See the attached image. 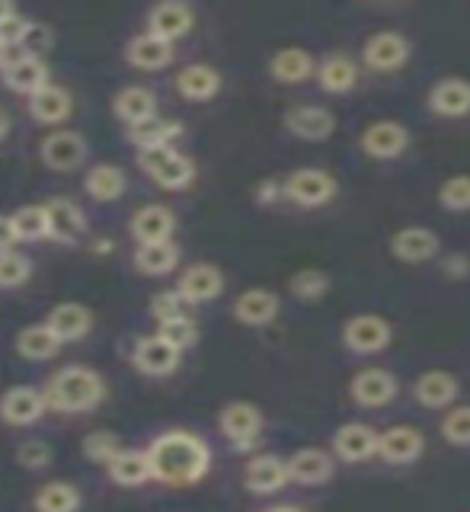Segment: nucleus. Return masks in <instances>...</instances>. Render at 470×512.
<instances>
[{"instance_id":"4be33fe9","label":"nucleus","mask_w":470,"mask_h":512,"mask_svg":"<svg viewBox=\"0 0 470 512\" xmlns=\"http://www.w3.org/2000/svg\"><path fill=\"white\" fill-rule=\"evenodd\" d=\"M173 42L167 39H160L154 36V32H138V36L128 39L125 45V58L132 68H141V71H160V68H167V64L173 61Z\"/></svg>"},{"instance_id":"ea45409f","label":"nucleus","mask_w":470,"mask_h":512,"mask_svg":"<svg viewBox=\"0 0 470 512\" xmlns=\"http://www.w3.org/2000/svg\"><path fill=\"white\" fill-rule=\"evenodd\" d=\"M16 244H36V240L48 237V215L45 205H23L10 215Z\"/></svg>"},{"instance_id":"393cba45","label":"nucleus","mask_w":470,"mask_h":512,"mask_svg":"<svg viewBox=\"0 0 470 512\" xmlns=\"http://www.w3.org/2000/svg\"><path fill=\"white\" fill-rule=\"evenodd\" d=\"M282 301L269 288H247L237 301H234V320H240L243 327H266L279 317Z\"/></svg>"},{"instance_id":"5fc2aeb1","label":"nucleus","mask_w":470,"mask_h":512,"mask_svg":"<svg viewBox=\"0 0 470 512\" xmlns=\"http://www.w3.org/2000/svg\"><path fill=\"white\" fill-rule=\"evenodd\" d=\"M13 247H16L13 221H10V215H0V250H13Z\"/></svg>"},{"instance_id":"7ed1b4c3","label":"nucleus","mask_w":470,"mask_h":512,"mask_svg":"<svg viewBox=\"0 0 470 512\" xmlns=\"http://www.w3.org/2000/svg\"><path fill=\"white\" fill-rule=\"evenodd\" d=\"M138 167L148 173L160 189H170V192H180L196 180V164H192V157L176 148L138 151Z\"/></svg>"},{"instance_id":"b1692460","label":"nucleus","mask_w":470,"mask_h":512,"mask_svg":"<svg viewBox=\"0 0 470 512\" xmlns=\"http://www.w3.org/2000/svg\"><path fill=\"white\" fill-rule=\"evenodd\" d=\"M45 324L55 330V336L61 343H77V340H84V336L90 333L93 314H90L87 304H80V301H61V304H55L52 311H48Z\"/></svg>"},{"instance_id":"ddd939ff","label":"nucleus","mask_w":470,"mask_h":512,"mask_svg":"<svg viewBox=\"0 0 470 512\" xmlns=\"http://www.w3.org/2000/svg\"><path fill=\"white\" fill-rule=\"evenodd\" d=\"M381 432L365 423H346L333 432V455L346 464H359L378 455Z\"/></svg>"},{"instance_id":"aec40b11","label":"nucleus","mask_w":470,"mask_h":512,"mask_svg":"<svg viewBox=\"0 0 470 512\" xmlns=\"http://www.w3.org/2000/svg\"><path fill=\"white\" fill-rule=\"evenodd\" d=\"M285 461H288V477L304 487L327 484L336 471V455L323 452V448H298V452Z\"/></svg>"},{"instance_id":"6e6552de","label":"nucleus","mask_w":470,"mask_h":512,"mask_svg":"<svg viewBox=\"0 0 470 512\" xmlns=\"http://www.w3.org/2000/svg\"><path fill=\"white\" fill-rule=\"evenodd\" d=\"M336 180L327 170H317V167H301L295 173H288L285 180V196L291 202H298L304 208H317V205H327L336 196Z\"/></svg>"},{"instance_id":"c9c22d12","label":"nucleus","mask_w":470,"mask_h":512,"mask_svg":"<svg viewBox=\"0 0 470 512\" xmlns=\"http://www.w3.org/2000/svg\"><path fill=\"white\" fill-rule=\"evenodd\" d=\"M269 74L279 80V84H304V80L314 74V58L295 45L279 48L269 61Z\"/></svg>"},{"instance_id":"a19ab883","label":"nucleus","mask_w":470,"mask_h":512,"mask_svg":"<svg viewBox=\"0 0 470 512\" xmlns=\"http://www.w3.org/2000/svg\"><path fill=\"white\" fill-rule=\"evenodd\" d=\"M80 452H84V458H87V461L103 464V468H109V464L119 458L122 442H119L116 432H109V429H96V432H90V436H84V442H80Z\"/></svg>"},{"instance_id":"f8f14e48","label":"nucleus","mask_w":470,"mask_h":512,"mask_svg":"<svg viewBox=\"0 0 470 512\" xmlns=\"http://www.w3.org/2000/svg\"><path fill=\"white\" fill-rule=\"evenodd\" d=\"M410 39L400 36V32H378V36H371L362 48V58L371 71H381V74H391V71H400L403 64L410 61Z\"/></svg>"},{"instance_id":"e433bc0d","label":"nucleus","mask_w":470,"mask_h":512,"mask_svg":"<svg viewBox=\"0 0 470 512\" xmlns=\"http://www.w3.org/2000/svg\"><path fill=\"white\" fill-rule=\"evenodd\" d=\"M64 343L55 336V330L45 324H29L20 330V336H16V352H20L23 359L29 362H45V359H52L55 352L61 349Z\"/></svg>"},{"instance_id":"3c124183","label":"nucleus","mask_w":470,"mask_h":512,"mask_svg":"<svg viewBox=\"0 0 470 512\" xmlns=\"http://www.w3.org/2000/svg\"><path fill=\"white\" fill-rule=\"evenodd\" d=\"M45 48H48V29H45L42 23H32V29H29V36H26V42H23L20 52H26V55H39V58H42Z\"/></svg>"},{"instance_id":"bb28decb","label":"nucleus","mask_w":470,"mask_h":512,"mask_svg":"<svg viewBox=\"0 0 470 512\" xmlns=\"http://www.w3.org/2000/svg\"><path fill=\"white\" fill-rule=\"evenodd\" d=\"M429 109L442 119L470 116V84L461 77H445L429 90Z\"/></svg>"},{"instance_id":"dca6fc26","label":"nucleus","mask_w":470,"mask_h":512,"mask_svg":"<svg viewBox=\"0 0 470 512\" xmlns=\"http://www.w3.org/2000/svg\"><path fill=\"white\" fill-rule=\"evenodd\" d=\"M128 231L138 240V244H164L173 240L176 231V215L167 205H141L138 212L128 218Z\"/></svg>"},{"instance_id":"9b49d317","label":"nucleus","mask_w":470,"mask_h":512,"mask_svg":"<svg viewBox=\"0 0 470 512\" xmlns=\"http://www.w3.org/2000/svg\"><path fill=\"white\" fill-rule=\"evenodd\" d=\"M4 74V84L13 90V93H23L26 100L32 93H39L42 87H48L52 80H48V64H45V58H39V55H26V52H10V58H7V68L0 71Z\"/></svg>"},{"instance_id":"1a4fd4ad","label":"nucleus","mask_w":470,"mask_h":512,"mask_svg":"<svg viewBox=\"0 0 470 512\" xmlns=\"http://www.w3.org/2000/svg\"><path fill=\"white\" fill-rule=\"evenodd\" d=\"M359 144L371 160H394L410 148V132L403 122L381 119V122H371L365 128Z\"/></svg>"},{"instance_id":"72a5a7b5","label":"nucleus","mask_w":470,"mask_h":512,"mask_svg":"<svg viewBox=\"0 0 470 512\" xmlns=\"http://www.w3.org/2000/svg\"><path fill=\"white\" fill-rule=\"evenodd\" d=\"M183 135V122L176 119H148L141 125H132L128 128V138L138 151H148V148H173V141Z\"/></svg>"},{"instance_id":"c756f323","label":"nucleus","mask_w":470,"mask_h":512,"mask_svg":"<svg viewBox=\"0 0 470 512\" xmlns=\"http://www.w3.org/2000/svg\"><path fill=\"white\" fill-rule=\"evenodd\" d=\"M439 247V237L429 228H400L391 240V253L400 263H429Z\"/></svg>"},{"instance_id":"13d9d810","label":"nucleus","mask_w":470,"mask_h":512,"mask_svg":"<svg viewBox=\"0 0 470 512\" xmlns=\"http://www.w3.org/2000/svg\"><path fill=\"white\" fill-rule=\"evenodd\" d=\"M7 58H10V48H7L4 42H0V71L7 68Z\"/></svg>"},{"instance_id":"37998d69","label":"nucleus","mask_w":470,"mask_h":512,"mask_svg":"<svg viewBox=\"0 0 470 512\" xmlns=\"http://www.w3.org/2000/svg\"><path fill=\"white\" fill-rule=\"evenodd\" d=\"M288 288L298 301H317L330 292V276L320 269H301L288 279Z\"/></svg>"},{"instance_id":"a211bd4d","label":"nucleus","mask_w":470,"mask_h":512,"mask_svg":"<svg viewBox=\"0 0 470 512\" xmlns=\"http://www.w3.org/2000/svg\"><path fill=\"white\" fill-rule=\"evenodd\" d=\"M461 394V381L451 375V372H442V368H432V372H423L413 384V397L416 404H423L426 410H445L458 400Z\"/></svg>"},{"instance_id":"20e7f679","label":"nucleus","mask_w":470,"mask_h":512,"mask_svg":"<svg viewBox=\"0 0 470 512\" xmlns=\"http://www.w3.org/2000/svg\"><path fill=\"white\" fill-rule=\"evenodd\" d=\"M391 340L394 327L381 314H355L343 327V346L355 356H375V352H384L391 346Z\"/></svg>"},{"instance_id":"864d4df0","label":"nucleus","mask_w":470,"mask_h":512,"mask_svg":"<svg viewBox=\"0 0 470 512\" xmlns=\"http://www.w3.org/2000/svg\"><path fill=\"white\" fill-rule=\"evenodd\" d=\"M445 272H448L451 279H461V276H467V272H470V263L464 260L461 253H451L448 263H445Z\"/></svg>"},{"instance_id":"4c0bfd02","label":"nucleus","mask_w":470,"mask_h":512,"mask_svg":"<svg viewBox=\"0 0 470 512\" xmlns=\"http://www.w3.org/2000/svg\"><path fill=\"white\" fill-rule=\"evenodd\" d=\"M80 503H84V496H80L71 480H48L32 496L36 512H77Z\"/></svg>"},{"instance_id":"a18cd8bd","label":"nucleus","mask_w":470,"mask_h":512,"mask_svg":"<svg viewBox=\"0 0 470 512\" xmlns=\"http://www.w3.org/2000/svg\"><path fill=\"white\" fill-rule=\"evenodd\" d=\"M186 308H189V301L176 292V288H167V292H157L151 298V314L157 324H170L176 317H186Z\"/></svg>"},{"instance_id":"412c9836","label":"nucleus","mask_w":470,"mask_h":512,"mask_svg":"<svg viewBox=\"0 0 470 512\" xmlns=\"http://www.w3.org/2000/svg\"><path fill=\"white\" fill-rule=\"evenodd\" d=\"M288 461L279 455H256L250 458L247 471H243V484H247L250 493L256 496H269L279 493L288 484Z\"/></svg>"},{"instance_id":"9d476101","label":"nucleus","mask_w":470,"mask_h":512,"mask_svg":"<svg viewBox=\"0 0 470 512\" xmlns=\"http://www.w3.org/2000/svg\"><path fill=\"white\" fill-rule=\"evenodd\" d=\"M180 356H183V352L176 346H170L160 333L141 336V340L135 343V349H132L135 368L141 375H151V378H164V375L176 372V368H180Z\"/></svg>"},{"instance_id":"c85d7f7f","label":"nucleus","mask_w":470,"mask_h":512,"mask_svg":"<svg viewBox=\"0 0 470 512\" xmlns=\"http://www.w3.org/2000/svg\"><path fill=\"white\" fill-rule=\"evenodd\" d=\"M26 109H29V116L42 122V125H61L64 119L71 116V109H74V100H71V93L58 87V84H48L42 87L39 93H32L29 100H26Z\"/></svg>"},{"instance_id":"2eb2a0df","label":"nucleus","mask_w":470,"mask_h":512,"mask_svg":"<svg viewBox=\"0 0 470 512\" xmlns=\"http://www.w3.org/2000/svg\"><path fill=\"white\" fill-rule=\"evenodd\" d=\"M426 452V436L416 426H391L381 432L378 458L387 464H413Z\"/></svg>"},{"instance_id":"8fccbe9b","label":"nucleus","mask_w":470,"mask_h":512,"mask_svg":"<svg viewBox=\"0 0 470 512\" xmlns=\"http://www.w3.org/2000/svg\"><path fill=\"white\" fill-rule=\"evenodd\" d=\"M29 29H32V20L29 16H23V13H16V16H10V20L0 26V42H4L10 52L13 48H23V42H26V36H29Z\"/></svg>"},{"instance_id":"39448f33","label":"nucleus","mask_w":470,"mask_h":512,"mask_svg":"<svg viewBox=\"0 0 470 512\" xmlns=\"http://www.w3.org/2000/svg\"><path fill=\"white\" fill-rule=\"evenodd\" d=\"M39 154H42V164L48 170L68 173V170H77L87 160V138L80 132H74V128H55L52 135L42 138Z\"/></svg>"},{"instance_id":"79ce46f5","label":"nucleus","mask_w":470,"mask_h":512,"mask_svg":"<svg viewBox=\"0 0 470 512\" xmlns=\"http://www.w3.org/2000/svg\"><path fill=\"white\" fill-rule=\"evenodd\" d=\"M32 276V260L20 250H0V288H20Z\"/></svg>"},{"instance_id":"2f4dec72","label":"nucleus","mask_w":470,"mask_h":512,"mask_svg":"<svg viewBox=\"0 0 470 512\" xmlns=\"http://www.w3.org/2000/svg\"><path fill=\"white\" fill-rule=\"evenodd\" d=\"M109 480L119 487H141L154 480V471H151V458L148 452H141V448H122L119 458L106 468Z\"/></svg>"},{"instance_id":"49530a36","label":"nucleus","mask_w":470,"mask_h":512,"mask_svg":"<svg viewBox=\"0 0 470 512\" xmlns=\"http://www.w3.org/2000/svg\"><path fill=\"white\" fill-rule=\"evenodd\" d=\"M157 333L164 336V340L170 343V346H176V349H189L192 343L199 340V327H196V320H192L189 314L186 317H176V320H170V324H160L157 327Z\"/></svg>"},{"instance_id":"f257e3e1","label":"nucleus","mask_w":470,"mask_h":512,"mask_svg":"<svg viewBox=\"0 0 470 512\" xmlns=\"http://www.w3.org/2000/svg\"><path fill=\"white\" fill-rule=\"evenodd\" d=\"M154 480L167 487H192L212 471V448L189 429H167L148 445Z\"/></svg>"},{"instance_id":"603ef678","label":"nucleus","mask_w":470,"mask_h":512,"mask_svg":"<svg viewBox=\"0 0 470 512\" xmlns=\"http://www.w3.org/2000/svg\"><path fill=\"white\" fill-rule=\"evenodd\" d=\"M282 196H285V183H279V180H263V186L256 189L259 205H272V202H279Z\"/></svg>"},{"instance_id":"09e8293b","label":"nucleus","mask_w":470,"mask_h":512,"mask_svg":"<svg viewBox=\"0 0 470 512\" xmlns=\"http://www.w3.org/2000/svg\"><path fill=\"white\" fill-rule=\"evenodd\" d=\"M16 461H20L23 468H29V471L48 468V464H52V448H48L45 442H39V439H29V442H23L20 448H16Z\"/></svg>"},{"instance_id":"f03ea898","label":"nucleus","mask_w":470,"mask_h":512,"mask_svg":"<svg viewBox=\"0 0 470 512\" xmlns=\"http://www.w3.org/2000/svg\"><path fill=\"white\" fill-rule=\"evenodd\" d=\"M42 394L48 400V410L87 413V410L103 404L106 381L100 372H93V368H87V365H64L52 378H48Z\"/></svg>"},{"instance_id":"5701e85b","label":"nucleus","mask_w":470,"mask_h":512,"mask_svg":"<svg viewBox=\"0 0 470 512\" xmlns=\"http://www.w3.org/2000/svg\"><path fill=\"white\" fill-rule=\"evenodd\" d=\"M285 128L301 141H327L336 128V116L323 106H295L285 112Z\"/></svg>"},{"instance_id":"de8ad7c7","label":"nucleus","mask_w":470,"mask_h":512,"mask_svg":"<svg viewBox=\"0 0 470 512\" xmlns=\"http://www.w3.org/2000/svg\"><path fill=\"white\" fill-rule=\"evenodd\" d=\"M439 202L448 212H470V176H451L439 189Z\"/></svg>"},{"instance_id":"cd10ccee","label":"nucleus","mask_w":470,"mask_h":512,"mask_svg":"<svg viewBox=\"0 0 470 512\" xmlns=\"http://www.w3.org/2000/svg\"><path fill=\"white\" fill-rule=\"evenodd\" d=\"M112 112H116V119H122L128 128L141 125L157 116V96H154V90L141 87V84L122 87L116 96H112Z\"/></svg>"},{"instance_id":"58836bf2","label":"nucleus","mask_w":470,"mask_h":512,"mask_svg":"<svg viewBox=\"0 0 470 512\" xmlns=\"http://www.w3.org/2000/svg\"><path fill=\"white\" fill-rule=\"evenodd\" d=\"M176 263H180V247L173 240L135 247V269L144 272V276H167V272L176 269Z\"/></svg>"},{"instance_id":"423d86ee","label":"nucleus","mask_w":470,"mask_h":512,"mask_svg":"<svg viewBox=\"0 0 470 512\" xmlns=\"http://www.w3.org/2000/svg\"><path fill=\"white\" fill-rule=\"evenodd\" d=\"M400 391L397 375H391L387 368H362L359 375L349 381V397L355 407L365 410H378L387 407Z\"/></svg>"},{"instance_id":"473e14b6","label":"nucleus","mask_w":470,"mask_h":512,"mask_svg":"<svg viewBox=\"0 0 470 512\" xmlns=\"http://www.w3.org/2000/svg\"><path fill=\"white\" fill-rule=\"evenodd\" d=\"M84 189H87V196L93 202H116L125 196V189H128V176L122 167L116 164H96L87 170L84 176Z\"/></svg>"},{"instance_id":"bf43d9fd","label":"nucleus","mask_w":470,"mask_h":512,"mask_svg":"<svg viewBox=\"0 0 470 512\" xmlns=\"http://www.w3.org/2000/svg\"><path fill=\"white\" fill-rule=\"evenodd\" d=\"M266 512H304L301 506H272V509H266Z\"/></svg>"},{"instance_id":"f704fd0d","label":"nucleus","mask_w":470,"mask_h":512,"mask_svg":"<svg viewBox=\"0 0 470 512\" xmlns=\"http://www.w3.org/2000/svg\"><path fill=\"white\" fill-rule=\"evenodd\" d=\"M317 84L327 93H349L355 84H359V64H355L349 55H330L320 61L317 68Z\"/></svg>"},{"instance_id":"c03bdc74","label":"nucleus","mask_w":470,"mask_h":512,"mask_svg":"<svg viewBox=\"0 0 470 512\" xmlns=\"http://www.w3.org/2000/svg\"><path fill=\"white\" fill-rule=\"evenodd\" d=\"M442 439L455 448H470V407H455L442 416Z\"/></svg>"},{"instance_id":"6ab92c4d","label":"nucleus","mask_w":470,"mask_h":512,"mask_svg":"<svg viewBox=\"0 0 470 512\" xmlns=\"http://www.w3.org/2000/svg\"><path fill=\"white\" fill-rule=\"evenodd\" d=\"M192 20H196V13L183 0H160V4L148 10V32L167 42H176L192 29Z\"/></svg>"},{"instance_id":"6e6d98bb","label":"nucleus","mask_w":470,"mask_h":512,"mask_svg":"<svg viewBox=\"0 0 470 512\" xmlns=\"http://www.w3.org/2000/svg\"><path fill=\"white\" fill-rule=\"evenodd\" d=\"M10 16H16V7L10 4V0H0V26H4Z\"/></svg>"},{"instance_id":"4d7b16f0","label":"nucleus","mask_w":470,"mask_h":512,"mask_svg":"<svg viewBox=\"0 0 470 512\" xmlns=\"http://www.w3.org/2000/svg\"><path fill=\"white\" fill-rule=\"evenodd\" d=\"M7 132H10V116H7L4 109H0V141L7 138Z\"/></svg>"},{"instance_id":"f3484780","label":"nucleus","mask_w":470,"mask_h":512,"mask_svg":"<svg viewBox=\"0 0 470 512\" xmlns=\"http://www.w3.org/2000/svg\"><path fill=\"white\" fill-rule=\"evenodd\" d=\"M176 292L189 304L215 301L224 292V272L215 263H192L189 269H183L180 282H176Z\"/></svg>"},{"instance_id":"7c9ffc66","label":"nucleus","mask_w":470,"mask_h":512,"mask_svg":"<svg viewBox=\"0 0 470 512\" xmlns=\"http://www.w3.org/2000/svg\"><path fill=\"white\" fill-rule=\"evenodd\" d=\"M176 90H180L183 100L205 103V100H212V96H218L221 74L212 64H186V68L176 74Z\"/></svg>"},{"instance_id":"4468645a","label":"nucleus","mask_w":470,"mask_h":512,"mask_svg":"<svg viewBox=\"0 0 470 512\" xmlns=\"http://www.w3.org/2000/svg\"><path fill=\"white\" fill-rule=\"evenodd\" d=\"M45 410H48L45 394L36 388H26V384L0 394V420L7 426H32L42 420Z\"/></svg>"},{"instance_id":"0eeeda50","label":"nucleus","mask_w":470,"mask_h":512,"mask_svg":"<svg viewBox=\"0 0 470 512\" xmlns=\"http://www.w3.org/2000/svg\"><path fill=\"white\" fill-rule=\"evenodd\" d=\"M218 426L234 442V448H250L259 442V432H263V413L250 400H231V404L221 407Z\"/></svg>"},{"instance_id":"a878e982","label":"nucleus","mask_w":470,"mask_h":512,"mask_svg":"<svg viewBox=\"0 0 470 512\" xmlns=\"http://www.w3.org/2000/svg\"><path fill=\"white\" fill-rule=\"evenodd\" d=\"M45 215H48V237L68 244L77 234H84L87 228V215L80 212V205L71 202L68 196H52L45 202Z\"/></svg>"}]
</instances>
